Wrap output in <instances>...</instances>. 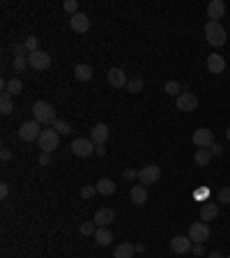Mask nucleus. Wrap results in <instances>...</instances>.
I'll list each match as a JSON object with an SVG mask.
<instances>
[{"label":"nucleus","instance_id":"79ce46f5","mask_svg":"<svg viewBox=\"0 0 230 258\" xmlns=\"http://www.w3.org/2000/svg\"><path fill=\"white\" fill-rule=\"evenodd\" d=\"M95 155L104 157V155H106V148H104V145H97V148H95Z\"/></svg>","mask_w":230,"mask_h":258},{"label":"nucleus","instance_id":"423d86ee","mask_svg":"<svg viewBox=\"0 0 230 258\" xmlns=\"http://www.w3.org/2000/svg\"><path fill=\"white\" fill-rule=\"evenodd\" d=\"M95 143L92 138H76V141H71V152L76 155V157H90L92 152H95Z\"/></svg>","mask_w":230,"mask_h":258},{"label":"nucleus","instance_id":"ddd939ff","mask_svg":"<svg viewBox=\"0 0 230 258\" xmlns=\"http://www.w3.org/2000/svg\"><path fill=\"white\" fill-rule=\"evenodd\" d=\"M106 76H108V83H111L113 88H124V86L129 83V79H127L124 69H120V67H111Z\"/></svg>","mask_w":230,"mask_h":258},{"label":"nucleus","instance_id":"5701e85b","mask_svg":"<svg viewBox=\"0 0 230 258\" xmlns=\"http://www.w3.org/2000/svg\"><path fill=\"white\" fill-rule=\"evenodd\" d=\"M194 161L198 166H207L212 161V150L210 148H198V152L194 155Z\"/></svg>","mask_w":230,"mask_h":258},{"label":"nucleus","instance_id":"412c9836","mask_svg":"<svg viewBox=\"0 0 230 258\" xmlns=\"http://www.w3.org/2000/svg\"><path fill=\"white\" fill-rule=\"evenodd\" d=\"M131 201L136 205H145V203H148V191H145L143 185H133V187H131Z\"/></svg>","mask_w":230,"mask_h":258},{"label":"nucleus","instance_id":"f704fd0d","mask_svg":"<svg viewBox=\"0 0 230 258\" xmlns=\"http://www.w3.org/2000/svg\"><path fill=\"white\" fill-rule=\"evenodd\" d=\"M95 194H97V187H90V185H85V187L81 189V196H83V198H92Z\"/></svg>","mask_w":230,"mask_h":258},{"label":"nucleus","instance_id":"b1692460","mask_svg":"<svg viewBox=\"0 0 230 258\" xmlns=\"http://www.w3.org/2000/svg\"><path fill=\"white\" fill-rule=\"evenodd\" d=\"M12 111H14L12 95H9V92H2V97H0V113H2V116H9Z\"/></svg>","mask_w":230,"mask_h":258},{"label":"nucleus","instance_id":"a19ab883","mask_svg":"<svg viewBox=\"0 0 230 258\" xmlns=\"http://www.w3.org/2000/svg\"><path fill=\"white\" fill-rule=\"evenodd\" d=\"M0 157H2V161H7L9 157H12V152H9L7 148H2V150H0Z\"/></svg>","mask_w":230,"mask_h":258},{"label":"nucleus","instance_id":"2eb2a0df","mask_svg":"<svg viewBox=\"0 0 230 258\" xmlns=\"http://www.w3.org/2000/svg\"><path fill=\"white\" fill-rule=\"evenodd\" d=\"M223 14H226V2H223V0H212V2L207 5V17L212 18V21L223 18Z\"/></svg>","mask_w":230,"mask_h":258},{"label":"nucleus","instance_id":"f3484780","mask_svg":"<svg viewBox=\"0 0 230 258\" xmlns=\"http://www.w3.org/2000/svg\"><path fill=\"white\" fill-rule=\"evenodd\" d=\"M207 69L212 71V74H221V71L226 69V60H223V55H216V53L210 55V58H207Z\"/></svg>","mask_w":230,"mask_h":258},{"label":"nucleus","instance_id":"bb28decb","mask_svg":"<svg viewBox=\"0 0 230 258\" xmlns=\"http://www.w3.org/2000/svg\"><path fill=\"white\" fill-rule=\"evenodd\" d=\"M95 233H97V224L95 222H83L81 224V235L90 238V235H95Z\"/></svg>","mask_w":230,"mask_h":258},{"label":"nucleus","instance_id":"c03bdc74","mask_svg":"<svg viewBox=\"0 0 230 258\" xmlns=\"http://www.w3.org/2000/svg\"><path fill=\"white\" fill-rule=\"evenodd\" d=\"M207 194H210V189H200V191H196V198H205Z\"/></svg>","mask_w":230,"mask_h":258},{"label":"nucleus","instance_id":"c9c22d12","mask_svg":"<svg viewBox=\"0 0 230 258\" xmlns=\"http://www.w3.org/2000/svg\"><path fill=\"white\" fill-rule=\"evenodd\" d=\"M219 201H221V203H230V187H223L221 191H219Z\"/></svg>","mask_w":230,"mask_h":258},{"label":"nucleus","instance_id":"39448f33","mask_svg":"<svg viewBox=\"0 0 230 258\" xmlns=\"http://www.w3.org/2000/svg\"><path fill=\"white\" fill-rule=\"evenodd\" d=\"M189 238H191V242H196V244H205V242L210 240V226L205 222H196L189 226Z\"/></svg>","mask_w":230,"mask_h":258},{"label":"nucleus","instance_id":"1a4fd4ad","mask_svg":"<svg viewBox=\"0 0 230 258\" xmlns=\"http://www.w3.org/2000/svg\"><path fill=\"white\" fill-rule=\"evenodd\" d=\"M194 143L198 148H210L214 143V132L212 129H207V127H200V129H196L194 132Z\"/></svg>","mask_w":230,"mask_h":258},{"label":"nucleus","instance_id":"2f4dec72","mask_svg":"<svg viewBox=\"0 0 230 258\" xmlns=\"http://www.w3.org/2000/svg\"><path fill=\"white\" fill-rule=\"evenodd\" d=\"M26 51H28L26 44H12V53H14V58H28Z\"/></svg>","mask_w":230,"mask_h":258},{"label":"nucleus","instance_id":"4c0bfd02","mask_svg":"<svg viewBox=\"0 0 230 258\" xmlns=\"http://www.w3.org/2000/svg\"><path fill=\"white\" fill-rule=\"evenodd\" d=\"M124 178H127V180H133V178H138V173H136L133 169H127V171H124Z\"/></svg>","mask_w":230,"mask_h":258},{"label":"nucleus","instance_id":"ea45409f","mask_svg":"<svg viewBox=\"0 0 230 258\" xmlns=\"http://www.w3.org/2000/svg\"><path fill=\"white\" fill-rule=\"evenodd\" d=\"M7 191H9L7 182H2V185H0V198H7Z\"/></svg>","mask_w":230,"mask_h":258},{"label":"nucleus","instance_id":"58836bf2","mask_svg":"<svg viewBox=\"0 0 230 258\" xmlns=\"http://www.w3.org/2000/svg\"><path fill=\"white\" fill-rule=\"evenodd\" d=\"M191 251H194V256H196V258H198V256H203V254H205L203 244H196V247H194V249H191Z\"/></svg>","mask_w":230,"mask_h":258},{"label":"nucleus","instance_id":"49530a36","mask_svg":"<svg viewBox=\"0 0 230 258\" xmlns=\"http://www.w3.org/2000/svg\"><path fill=\"white\" fill-rule=\"evenodd\" d=\"M226 136H228V141H230V127H228V129H226Z\"/></svg>","mask_w":230,"mask_h":258},{"label":"nucleus","instance_id":"7c9ffc66","mask_svg":"<svg viewBox=\"0 0 230 258\" xmlns=\"http://www.w3.org/2000/svg\"><path fill=\"white\" fill-rule=\"evenodd\" d=\"M62 7H65V12H69L71 17H74V14H79V2H76V0H65V2H62Z\"/></svg>","mask_w":230,"mask_h":258},{"label":"nucleus","instance_id":"0eeeda50","mask_svg":"<svg viewBox=\"0 0 230 258\" xmlns=\"http://www.w3.org/2000/svg\"><path fill=\"white\" fill-rule=\"evenodd\" d=\"M28 63H30V67H33V69H39V71H42V69H46V67L51 65V55L39 49V51H33V53H28Z\"/></svg>","mask_w":230,"mask_h":258},{"label":"nucleus","instance_id":"f257e3e1","mask_svg":"<svg viewBox=\"0 0 230 258\" xmlns=\"http://www.w3.org/2000/svg\"><path fill=\"white\" fill-rule=\"evenodd\" d=\"M33 118H35L39 125H49V122L53 125L55 122V111L49 102H37L35 106H33Z\"/></svg>","mask_w":230,"mask_h":258},{"label":"nucleus","instance_id":"cd10ccee","mask_svg":"<svg viewBox=\"0 0 230 258\" xmlns=\"http://www.w3.org/2000/svg\"><path fill=\"white\" fill-rule=\"evenodd\" d=\"M141 90H143V79H129V83H127V92L136 95V92H141Z\"/></svg>","mask_w":230,"mask_h":258},{"label":"nucleus","instance_id":"aec40b11","mask_svg":"<svg viewBox=\"0 0 230 258\" xmlns=\"http://www.w3.org/2000/svg\"><path fill=\"white\" fill-rule=\"evenodd\" d=\"M92 238H95V242H97L99 247H108L113 242V233L108 231V228H97V233Z\"/></svg>","mask_w":230,"mask_h":258},{"label":"nucleus","instance_id":"c756f323","mask_svg":"<svg viewBox=\"0 0 230 258\" xmlns=\"http://www.w3.org/2000/svg\"><path fill=\"white\" fill-rule=\"evenodd\" d=\"M51 127H53V129L60 134V136H62V134H69L71 132V125H69V122H65V120H55Z\"/></svg>","mask_w":230,"mask_h":258},{"label":"nucleus","instance_id":"4468645a","mask_svg":"<svg viewBox=\"0 0 230 258\" xmlns=\"http://www.w3.org/2000/svg\"><path fill=\"white\" fill-rule=\"evenodd\" d=\"M69 26L74 33H88V28H90V18L85 17V14H74V17H69Z\"/></svg>","mask_w":230,"mask_h":258},{"label":"nucleus","instance_id":"20e7f679","mask_svg":"<svg viewBox=\"0 0 230 258\" xmlns=\"http://www.w3.org/2000/svg\"><path fill=\"white\" fill-rule=\"evenodd\" d=\"M39 134H42V125L37 122V120H28L23 125L18 127V138L23 143H33L39 138Z\"/></svg>","mask_w":230,"mask_h":258},{"label":"nucleus","instance_id":"393cba45","mask_svg":"<svg viewBox=\"0 0 230 258\" xmlns=\"http://www.w3.org/2000/svg\"><path fill=\"white\" fill-rule=\"evenodd\" d=\"M74 76L79 81H90L92 79V67L90 65H76L74 67Z\"/></svg>","mask_w":230,"mask_h":258},{"label":"nucleus","instance_id":"f03ea898","mask_svg":"<svg viewBox=\"0 0 230 258\" xmlns=\"http://www.w3.org/2000/svg\"><path fill=\"white\" fill-rule=\"evenodd\" d=\"M205 37H207V42L212 46H216V49L226 44V30H223V26L219 21H210V23L205 26Z\"/></svg>","mask_w":230,"mask_h":258},{"label":"nucleus","instance_id":"37998d69","mask_svg":"<svg viewBox=\"0 0 230 258\" xmlns=\"http://www.w3.org/2000/svg\"><path fill=\"white\" fill-rule=\"evenodd\" d=\"M39 164H42V166H46V164H49V152H42V157H39Z\"/></svg>","mask_w":230,"mask_h":258},{"label":"nucleus","instance_id":"dca6fc26","mask_svg":"<svg viewBox=\"0 0 230 258\" xmlns=\"http://www.w3.org/2000/svg\"><path fill=\"white\" fill-rule=\"evenodd\" d=\"M90 138L95 145H106V138H108V127L106 125H95L92 127V134H90Z\"/></svg>","mask_w":230,"mask_h":258},{"label":"nucleus","instance_id":"4be33fe9","mask_svg":"<svg viewBox=\"0 0 230 258\" xmlns=\"http://www.w3.org/2000/svg\"><path fill=\"white\" fill-rule=\"evenodd\" d=\"M97 194H101V196H113L115 194V182H113V180H108V178H101L97 182Z\"/></svg>","mask_w":230,"mask_h":258},{"label":"nucleus","instance_id":"72a5a7b5","mask_svg":"<svg viewBox=\"0 0 230 258\" xmlns=\"http://www.w3.org/2000/svg\"><path fill=\"white\" fill-rule=\"evenodd\" d=\"M26 67H30L28 58H14V69H16V71H23Z\"/></svg>","mask_w":230,"mask_h":258},{"label":"nucleus","instance_id":"e433bc0d","mask_svg":"<svg viewBox=\"0 0 230 258\" xmlns=\"http://www.w3.org/2000/svg\"><path fill=\"white\" fill-rule=\"evenodd\" d=\"M210 150H212V155H216V157H219V155H223V148L219 145V143H212V145H210Z\"/></svg>","mask_w":230,"mask_h":258},{"label":"nucleus","instance_id":"6e6552de","mask_svg":"<svg viewBox=\"0 0 230 258\" xmlns=\"http://www.w3.org/2000/svg\"><path fill=\"white\" fill-rule=\"evenodd\" d=\"M159 175H161V169H159V166H154V164L143 166V169L138 171V180H141L143 187H145V185H154V182L159 180Z\"/></svg>","mask_w":230,"mask_h":258},{"label":"nucleus","instance_id":"f8f14e48","mask_svg":"<svg viewBox=\"0 0 230 258\" xmlns=\"http://www.w3.org/2000/svg\"><path fill=\"white\" fill-rule=\"evenodd\" d=\"M170 249L175 251V254H180V256H182V254H189V251L194 249V247H191V238H189V235H175V238H173V240H170Z\"/></svg>","mask_w":230,"mask_h":258},{"label":"nucleus","instance_id":"7ed1b4c3","mask_svg":"<svg viewBox=\"0 0 230 258\" xmlns=\"http://www.w3.org/2000/svg\"><path fill=\"white\" fill-rule=\"evenodd\" d=\"M58 143H60V134L55 132L53 127L51 129H42L39 138H37V145L42 148V152H53L58 148Z\"/></svg>","mask_w":230,"mask_h":258},{"label":"nucleus","instance_id":"6ab92c4d","mask_svg":"<svg viewBox=\"0 0 230 258\" xmlns=\"http://www.w3.org/2000/svg\"><path fill=\"white\" fill-rule=\"evenodd\" d=\"M133 251H136V247H133V244L122 242V244H117V247H115L113 258H133Z\"/></svg>","mask_w":230,"mask_h":258},{"label":"nucleus","instance_id":"a18cd8bd","mask_svg":"<svg viewBox=\"0 0 230 258\" xmlns=\"http://www.w3.org/2000/svg\"><path fill=\"white\" fill-rule=\"evenodd\" d=\"M210 258H226V256H223V254H219V251H212V254H210Z\"/></svg>","mask_w":230,"mask_h":258},{"label":"nucleus","instance_id":"473e14b6","mask_svg":"<svg viewBox=\"0 0 230 258\" xmlns=\"http://www.w3.org/2000/svg\"><path fill=\"white\" fill-rule=\"evenodd\" d=\"M26 49H28V53H33V51H39V42H37L35 35L26 39Z\"/></svg>","mask_w":230,"mask_h":258},{"label":"nucleus","instance_id":"c85d7f7f","mask_svg":"<svg viewBox=\"0 0 230 258\" xmlns=\"http://www.w3.org/2000/svg\"><path fill=\"white\" fill-rule=\"evenodd\" d=\"M164 90H166V95H170V97H180V95H182V92H180V83H177V81H168Z\"/></svg>","mask_w":230,"mask_h":258},{"label":"nucleus","instance_id":"a878e982","mask_svg":"<svg viewBox=\"0 0 230 258\" xmlns=\"http://www.w3.org/2000/svg\"><path fill=\"white\" fill-rule=\"evenodd\" d=\"M21 90H23V83H21L18 79L7 81V90H5V92H9L12 97H16V95H21Z\"/></svg>","mask_w":230,"mask_h":258},{"label":"nucleus","instance_id":"de8ad7c7","mask_svg":"<svg viewBox=\"0 0 230 258\" xmlns=\"http://www.w3.org/2000/svg\"><path fill=\"white\" fill-rule=\"evenodd\" d=\"M226 258H230V256H226Z\"/></svg>","mask_w":230,"mask_h":258},{"label":"nucleus","instance_id":"9d476101","mask_svg":"<svg viewBox=\"0 0 230 258\" xmlns=\"http://www.w3.org/2000/svg\"><path fill=\"white\" fill-rule=\"evenodd\" d=\"M115 219V212L111 207H99L95 217H92V222L97 224V228H108V224H113Z\"/></svg>","mask_w":230,"mask_h":258},{"label":"nucleus","instance_id":"9b49d317","mask_svg":"<svg viewBox=\"0 0 230 258\" xmlns=\"http://www.w3.org/2000/svg\"><path fill=\"white\" fill-rule=\"evenodd\" d=\"M177 108L184 111V113L196 111V108H198V97H196L194 92H182V95L177 97Z\"/></svg>","mask_w":230,"mask_h":258},{"label":"nucleus","instance_id":"a211bd4d","mask_svg":"<svg viewBox=\"0 0 230 258\" xmlns=\"http://www.w3.org/2000/svg\"><path fill=\"white\" fill-rule=\"evenodd\" d=\"M219 217V205L216 203H205L200 207V222H212Z\"/></svg>","mask_w":230,"mask_h":258}]
</instances>
